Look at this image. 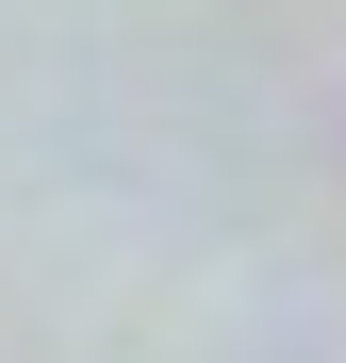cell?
Wrapping results in <instances>:
<instances>
[]
</instances>
